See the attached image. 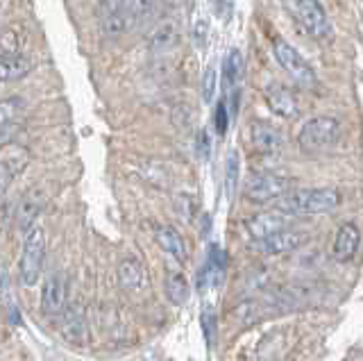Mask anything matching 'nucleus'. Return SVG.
<instances>
[{"mask_svg": "<svg viewBox=\"0 0 363 361\" xmlns=\"http://www.w3.org/2000/svg\"><path fill=\"white\" fill-rule=\"evenodd\" d=\"M266 105L275 116L279 118H295L300 114V105H298V98L293 96V91L289 87H284L279 82H272L266 87Z\"/></svg>", "mask_w": 363, "mask_h": 361, "instance_id": "obj_10", "label": "nucleus"}, {"mask_svg": "<svg viewBox=\"0 0 363 361\" xmlns=\"http://www.w3.org/2000/svg\"><path fill=\"white\" fill-rule=\"evenodd\" d=\"M157 243L166 255L173 257L177 264H184L189 259L184 236H182L175 228H170V225H164V228L157 230Z\"/></svg>", "mask_w": 363, "mask_h": 361, "instance_id": "obj_16", "label": "nucleus"}, {"mask_svg": "<svg viewBox=\"0 0 363 361\" xmlns=\"http://www.w3.org/2000/svg\"><path fill=\"white\" fill-rule=\"evenodd\" d=\"M286 225H289V216H286V213L277 211V209L257 213V216L245 221V228H247L250 236H252L255 241H261V239H266V236H270V234L286 230Z\"/></svg>", "mask_w": 363, "mask_h": 361, "instance_id": "obj_11", "label": "nucleus"}, {"mask_svg": "<svg viewBox=\"0 0 363 361\" xmlns=\"http://www.w3.org/2000/svg\"><path fill=\"white\" fill-rule=\"evenodd\" d=\"M164 291L173 304H184L189 300V293H191L189 279L182 273H177V270H170V273L166 275V282H164Z\"/></svg>", "mask_w": 363, "mask_h": 361, "instance_id": "obj_20", "label": "nucleus"}, {"mask_svg": "<svg viewBox=\"0 0 363 361\" xmlns=\"http://www.w3.org/2000/svg\"><path fill=\"white\" fill-rule=\"evenodd\" d=\"M16 130H18L16 123H11V126H7V128H0V148H5L7 143L14 141Z\"/></svg>", "mask_w": 363, "mask_h": 361, "instance_id": "obj_33", "label": "nucleus"}, {"mask_svg": "<svg viewBox=\"0 0 363 361\" xmlns=\"http://www.w3.org/2000/svg\"><path fill=\"white\" fill-rule=\"evenodd\" d=\"M45 262V232L34 225V228L26 234L21 250V262H18V279L23 287H34L41 277Z\"/></svg>", "mask_w": 363, "mask_h": 361, "instance_id": "obj_2", "label": "nucleus"}, {"mask_svg": "<svg viewBox=\"0 0 363 361\" xmlns=\"http://www.w3.org/2000/svg\"><path fill=\"white\" fill-rule=\"evenodd\" d=\"M21 111H23L21 98H3L0 100V128H7V126H11V123H16Z\"/></svg>", "mask_w": 363, "mask_h": 361, "instance_id": "obj_26", "label": "nucleus"}, {"mask_svg": "<svg viewBox=\"0 0 363 361\" xmlns=\"http://www.w3.org/2000/svg\"><path fill=\"white\" fill-rule=\"evenodd\" d=\"M306 241H309V234L300 232V230H281L266 236V239L255 241V250L261 255H268V257H277V255H286L302 248Z\"/></svg>", "mask_w": 363, "mask_h": 361, "instance_id": "obj_8", "label": "nucleus"}, {"mask_svg": "<svg viewBox=\"0 0 363 361\" xmlns=\"http://www.w3.org/2000/svg\"><path fill=\"white\" fill-rule=\"evenodd\" d=\"M198 152H200L202 160H207L209 157V139H207V132L204 130L198 134Z\"/></svg>", "mask_w": 363, "mask_h": 361, "instance_id": "obj_34", "label": "nucleus"}, {"mask_svg": "<svg viewBox=\"0 0 363 361\" xmlns=\"http://www.w3.org/2000/svg\"><path fill=\"white\" fill-rule=\"evenodd\" d=\"M216 87H218V73L213 66H207V71L202 75V98L204 103H211L216 96Z\"/></svg>", "mask_w": 363, "mask_h": 361, "instance_id": "obj_28", "label": "nucleus"}, {"mask_svg": "<svg viewBox=\"0 0 363 361\" xmlns=\"http://www.w3.org/2000/svg\"><path fill=\"white\" fill-rule=\"evenodd\" d=\"M11 179H14V175L9 173V168H7L5 164H0V200L5 198L7 189H9V184H11Z\"/></svg>", "mask_w": 363, "mask_h": 361, "instance_id": "obj_32", "label": "nucleus"}, {"mask_svg": "<svg viewBox=\"0 0 363 361\" xmlns=\"http://www.w3.org/2000/svg\"><path fill=\"white\" fill-rule=\"evenodd\" d=\"M62 334L66 341L71 343H84L89 330H86V313L82 309V304H71L68 309H64V323H62Z\"/></svg>", "mask_w": 363, "mask_h": 361, "instance_id": "obj_13", "label": "nucleus"}, {"mask_svg": "<svg viewBox=\"0 0 363 361\" xmlns=\"http://www.w3.org/2000/svg\"><path fill=\"white\" fill-rule=\"evenodd\" d=\"M43 209V200L39 194H30L21 200V205L16 209V228L23 232V234H28L32 228H34V223H37L39 218V213Z\"/></svg>", "mask_w": 363, "mask_h": 361, "instance_id": "obj_18", "label": "nucleus"}, {"mask_svg": "<svg viewBox=\"0 0 363 361\" xmlns=\"http://www.w3.org/2000/svg\"><path fill=\"white\" fill-rule=\"evenodd\" d=\"M213 123H216V132L223 134L227 132V123H230V114H227V105L225 103H218L216 105V116H213Z\"/></svg>", "mask_w": 363, "mask_h": 361, "instance_id": "obj_30", "label": "nucleus"}, {"mask_svg": "<svg viewBox=\"0 0 363 361\" xmlns=\"http://www.w3.org/2000/svg\"><path fill=\"white\" fill-rule=\"evenodd\" d=\"M340 205V194L336 189H295L277 198L275 209L286 216H315V213L334 211Z\"/></svg>", "mask_w": 363, "mask_h": 361, "instance_id": "obj_1", "label": "nucleus"}, {"mask_svg": "<svg viewBox=\"0 0 363 361\" xmlns=\"http://www.w3.org/2000/svg\"><path fill=\"white\" fill-rule=\"evenodd\" d=\"M340 139V123L334 116H313L306 121L300 134L298 145L304 152H323Z\"/></svg>", "mask_w": 363, "mask_h": 361, "instance_id": "obj_3", "label": "nucleus"}, {"mask_svg": "<svg viewBox=\"0 0 363 361\" xmlns=\"http://www.w3.org/2000/svg\"><path fill=\"white\" fill-rule=\"evenodd\" d=\"M21 52V41L14 30L0 32V57H9V55Z\"/></svg>", "mask_w": 363, "mask_h": 361, "instance_id": "obj_27", "label": "nucleus"}, {"mask_svg": "<svg viewBox=\"0 0 363 361\" xmlns=\"http://www.w3.org/2000/svg\"><path fill=\"white\" fill-rule=\"evenodd\" d=\"M286 5L291 9V14L298 18V23L309 32L311 37L315 39L329 37L332 26H329V18L318 0H286Z\"/></svg>", "mask_w": 363, "mask_h": 361, "instance_id": "obj_5", "label": "nucleus"}, {"mask_svg": "<svg viewBox=\"0 0 363 361\" xmlns=\"http://www.w3.org/2000/svg\"><path fill=\"white\" fill-rule=\"evenodd\" d=\"M238 171H241V160H238V152L232 150L230 155H227V168H225V191H227V198H234V194H236Z\"/></svg>", "mask_w": 363, "mask_h": 361, "instance_id": "obj_25", "label": "nucleus"}, {"mask_svg": "<svg viewBox=\"0 0 363 361\" xmlns=\"http://www.w3.org/2000/svg\"><path fill=\"white\" fill-rule=\"evenodd\" d=\"M202 330H204V338L211 345L216 341V316L213 311H204L202 313Z\"/></svg>", "mask_w": 363, "mask_h": 361, "instance_id": "obj_31", "label": "nucleus"}, {"mask_svg": "<svg viewBox=\"0 0 363 361\" xmlns=\"http://www.w3.org/2000/svg\"><path fill=\"white\" fill-rule=\"evenodd\" d=\"M118 279H121L123 289L134 291V293L147 289V284H150V275H147V270H145L141 259H136V257L123 259L121 266H118Z\"/></svg>", "mask_w": 363, "mask_h": 361, "instance_id": "obj_12", "label": "nucleus"}, {"mask_svg": "<svg viewBox=\"0 0 363 361\" xmlns=\"http://www.w3.org/2000/svg\"><path fill=\"white\" fill-rule=\"evenodd\" d=\"M250 139H252L255 150L261 155H279L284 150V134L279 128L270 126L268 121H252L250 123Z\"/></svg>", "mask_w": 363, "mask_h": 361, "instance_id": "obj_9", "label": "nucleus"}, {"mask_svg": "<svg viewBox=\"0 0 363 361\" xmlns=\"http://www.w3.org/2000/svg\"><path fill=\"white\" fill-rule=\"evenodd\" d=\"M359 241H361V232L354 223L340 225V230L336 234V241H334V250H332L336 262H350V259L357 255Z\"/></svg>", "mask_w": 363, "mask_h": 361, "instance_id": "obj_15", "label": "nucleus"}, {"mask_svg": "<svg viewBox=\"0 0 363 361\" xmlns=\"http://www.w3.org/2000/svg\"><path fill=\"white\" fill-rule=\"evenodd\" d=\"M28 162H30V152L23 148V145L7 143L5 148H0V164H5L14 177L26 171Z\"/></svg>", "mask_w": 363, "mask_h": 361, "instance_id": "obj_19", "label": "nucleus"}, {"mask_svg": "<svg viewBox=\"0 0 363 361\" xmlns=\"http://www.w3.org/2000/svg\"><path fill=\"white\" fill-rule=\"evenodd\" d=\"M272 52H275V60L279 62L281 69L286 71L300 87H306V89L315 87V73H313V69H311L309 64H306V60L291 46L289 41L275 39V43H272Z\"/></svg>", "mask_w": 363, "mask_h": 361, "instance_id": "obj_6", "label": "nucleus"}, {"mask_svg": "<svg viewBox=\"0 0 363 361\" xmlns=\"http://www.w3.org/2000/svg\"><path fill=\"white\" fill-rule=\"evenodd\" d=\"M139 175L145 179V182H150L155 189H168V184H170V175L166 171V166L159 162H143L139 166Z\"/></svg>", "mask_w": 363, "mask_h": 361, "instance_id": "obj_22", "label": "nucleus"}, {"mask_svg": "<svg viewBox=\"0 0 363 361\" xmlns=\"http://www.w3.org/2000/svg\"><path fill=\"white\" fill-rule=\"evenodd\" d=\"M223 71H225V80L230 87H236L238 82H241V75H243V57L241 52H238L236 48L227 52L225 57V64H223Z\"/></svg>", "mask_w": 363, "mask_h": 361, "instance_id": "obj_24", "label": "nucleus"}, {"mask_svg": "<svg viewBox=\"0 0 363 361\" xmlns=\"http://www.w3.org/2000/svg\"><path fill=\"white\" fill-rule=\"evenodd\" d=\"M289 191H293V179L275 175V173H261L247 179L245 184V198L250 202H257V205H264V202L277 200L281 196H286Z\"/></svg>", "mask_w": 363, "mask_h": 361, "instance_id": "obj_4", "label": "nucleus"}, {"mask_svg": "<svg viewBox=\"0 0 363 361\" xmlns=\"http://www.w3.org/2000/svg\"><path fill=\"white\" fill-rule=\"evenodd\" d=\"M125 3L128 0H98V5H96V16L102 21V18H107L111 14H118L125 9Z\"/></svg>", "mask_w": 363, "mask_h": 361, "instance_id": "obj_29", "label": "nucleus"}, {"mask_svg": "<svg viewBox=\"0 0 363 361\" xmlns=\"http://www.w3.org/2000/svg\"><path fill=\"white\" fill-rule=\"evenodd\" d=\"M66 275L64 270H50L43 279L41 287V311L45 318H55V316L64 313L66 309Z\"/></svg>", "mask_w": 363, "mask_h": 361, "instance_id": "obj_7", "label": "nucleus"}, {"mask_svg": "<svg viewBox=\"0 0 363 361\" xmlns=\"http://www.w3.org/2000/svg\"><path fill=\"white\" fill-rule=\"evenodd\" d=\"M132 28L134 26H132V21H130V16H128L125 9H123V12H118V14H111V16L100 21V32L107 39H118V37L125 35V32H130Z\"/></svg>", "mask_w": 363, "mask_h": 361, "instance_id": "obj_21", "label": "nucleus"}, {"mask_svg": "<svg viewBox=\"0 0 363 361\" xmlns=\"http://www.w3.org/2000/svg\"><path fill=\"white\" fill-rule=\"evenodd\" d=\"M179 43V26L175 21H162L147 39V48L152 55H166Z\"/></svg>", "mask_w": 363, "mask_h": 361, "instance_id": "obj_14", "label": "nucleus"}, {"mask_svg": "<svg viewBox=\"0 0 363 361\" xmlns=\"http://www.w3.org/2000/svg\"><path fill=\"white\" fill-rule=\"evenodd\" d=\"M157 3L159 0H128V3H125V12H128L132 26L136 28V26L145 23V21L155 14Z\"/></svg>", "mask_w": 363, "mask_h": 361, "instance_id": "obj_23", "label": "nucleus"}, {"mask_svg": "<svg viewBox=\"0 0 363 361\" xmlns=\"http://www.w3.org/2000/svg\"><path fill=\"white\" fill-rule=\"evenodd\" d=\"M34 69V60L26 55H9V57H0V82H18Z\"/></svg>", "mask_w": 363, "mask_h": 361, "instance_id": "obj_17", "label": "nucleus"}]
</instances>
